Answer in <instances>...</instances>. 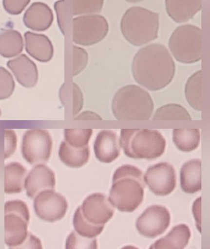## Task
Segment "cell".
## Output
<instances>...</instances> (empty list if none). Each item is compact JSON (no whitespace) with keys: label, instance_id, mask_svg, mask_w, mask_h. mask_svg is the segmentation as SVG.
I'll return each instance as SVG.
<instances>
[{"label":"cell","instance_id":"ffe728a7","mask_svg":"<svg viewBox=\"0 0 210 249\" xmlns=\"http://www.w3.org/2000/svg\"><path fill=\"white\" fill-rule=\"evenodd\" d=\"M180 186L184 193L193 194L202 190V161L190 160L180 170Z\"/></svg>","mask_w":210,"mask_h":249},{"label":"cell","instance_id":"b9f144b4","mask_svg":"<svg viewBox=\"0 0 210 249\" xmlns=\"http://www.w3.org/2000/svg\"><path fill=\"white\" fill-rule=\"evenodd\" d=\"M121 249H139L136 247H133V246H126V247H123Z\"/></svg>","mask_w":210,"mask_h":249},{"label":"cell","instance_id":"603a6c76","mask_svg":"<svg viewBox=\"0 0 210 249\" xmlns=\"http://www.w3.org/2000/svg\"><path fill=\"white\" fill-rule=\"evenodd\" d=\"M58 157L61 162L70 168H81L89 162L90 149L89 146L83 148L73 147L66 141H63L60 145Z\"/></svg>","mask_w":210,"mask_h":249},{"label":"cell","instance_id":"4316f807","mask_svg":"<svg viewBox=\"0 0 210 249\" xmlns=\"http://www.w3.org/2000/svg\"><path fill=\"white\" fill-rule=\"evenodd\" d=\"M154 121H191V116L181 105L168 104L155 111Z\"/></svg>","mask_w":210,"mask_h":249},{"label":"cell","instance_id":"ac0fdd59","mask_svg":"<svg viewBox=\"0 0 210 249\" xmlns=\"http://www.w3.org/2000/svg\"><path fill=\"white\" fill-rule=\"evenodd\" d=\"M24 44L25 49L28 54L39 62H49L54 57V45L49 38L45 35L26 32Z\"/></svg>","mask_w":210,"mask_h":249},{"label":"cell","instance_id":"6da1fadb","mask_svg":"<svg viewBox=\"0 0 210 249\" xmlns=\"http://www.w3.org/2000/svg\"><path fill=\"white\" fill-rule=\"evenodd\" d=\"M132 71L138 84L156 91L172 81L176 67L168 49L161 44L153 43L138 51L132 61Z\"/></svg>","mask_w":210,"mask_h":249},{"label":"cell","instance_id":"cb8c5ba5","mask_svg":"<svg viewBox=\"0 0 210 249\" xmlns=\"http://www.w3.org/2000/svg\"><path fill=\"white\" fill-rule=\"evenodd\" d=\"M21 34L14 29H5L0 32V55L6 58L19 56L23 50Z\"/></svg>","mask_w":210,"mask_h":249},{"label":"cell","instance_id":"5bb4252c","mask_svg":"<svg viewBox=\"0 0 210 249\" xmlns=\"http://www.w3.org/2000/svg\"><path fill=\"white\" fill-rule=\"evenodd\" d=\"M55 186V173L45 164L35 165L25 178L24 189L31 199L44 190H54Z\"/></svg>","mask_w":210,"mask_h":249},{"label":"cell","instance_id":"ba28073f","mask_svg":"<svg viewBox=\"0 0 210 249\" xmlns=\"http://www.w3.org/2000/svg\"><path fill=\"white\" fill-rule=\"evenodd\" d=\"M109 32V23L102 15L78 16L73 19V42L82 46L96 45Z\"/></svg>","mask_w":210,"mask_h":249},{"label":"cell","instance_id":"4dcf8cb0","mask_svg":"<svg viewBox=\"0 0 210 249\" xmlns=\"http://www.w3.org/2000/svg\"><path fill=\"white\" fill-rule=\"evenodd\" d=\"M66 249H98L96 238H88L80 236L76 231H73L67 237Z\"/></svg>","mask_w":210,"mask_h":249},{"label":"cell","instance_id":"e575fe53","mask_svg":"<svg viewBox=\"0 0 210 249\" xmlns=\"http://www.w3.org/2000/svg\"><path fill=\"white\" fill-rule=\"evenodd\" d=\"M31 0H3V7L7 13L19 15L23 11Z\"/></svg>","mask_w":210,"mask_h":249},{"label":"cell","instance_id":"1f68e13d","mask_svg":"<svg viewBox=\"0 0 210 249\" xmlns=\"http://www.w3.org/2000/svg\"><path fill=\"white\" fill-rule=\"evenodd\" d=\"M16 88L13 76L3 67H0V100L8 99Z\"/></svg>","mask_w":210,"mask_h":249},{"label":"cell","instance_id":"d4e9b609","mask_svg":"<svg viewBox=\"0 0 210 249\" xmlns=\"http://www.w3.org/2000/svg\"><path fill=\"white\" fill-rule=\"evenodd\" d=\"M186 99L190 106L196 111L203 107V73L202 70L191 76L185 88Z\"/></svg>","mask_w":210,"mask_h":249},{"label":"cell","instance_id":"8992f818","mask_svg":"<svg viewBox=\"0 0 210 249\" xmlns=\"http://www.w3.org/2000/svg\"><path fill=\"white\" fill-rule=\"evenodd\" d=\"M169 48L174 58L183 64H194L202 57V32L198 26H178L169 39Z\"/></svg>","mask_w":210,"mask_h":249},{"label":"cell","instance_id":"f35d334b","mask_svg":"<svg viewBox=\"0 0 210 249\" xmlns=\"http://www.w3.org/2000/svg\"><path fill=\"white\" fill-rule=\"evenodd\" d=\"M193 213L196 219V227L199 232H202V197L196 199L193 205Z\"/></svg>","mask_w":210,"mask_h":249},{"label":"cell","instance_id":"d6a6232c","mask_svg":"<svg viewBox=\"0 0 210 249\" xmlns=\"http://www.w3.org/2000/svg\"><path fill=\"white\" fill-rule=\"evenodd\" d=\"M89 62V54L80 47L73 46V76L77 75L85 70Z\"/></svg>","mask_w":210,"mask_h":249},{"label":"cell","instance_id":"44dd1931","mask_svg":"<svg viewBox=\"0 0 210 249\" xmlns=\"http://www.w3.org/2000/svg\"><path fill=\"white\" fill-rule=\"evenodd\" d=\"M191 232L185 224L174 227L164 238L153 244V249H184L190 241Z\"/></svg>","mask_w":210,"mask_h":249},{"label":"cell","instance_id":"7bdbcfd3","mask_svg":"<svg viewBox=\"0 0 210 249\" xmlns=\"http://www.w3.org/2000/svg\"><path fill=\"white\" fill-rule=\"evenodd\" d=\"M153 249V245L151 246V247H150V249Z\"/></svg>","mask_w":210,"mask_h":249},{"label":"cell","instance_id":"8fae6325","mask_svg":"<svg viewBox=\"0 0 210 249\" xmlns=\"http://www.w3.org/2000/svg\"><path fill=\"white\" fill-rule=\"evenodd\" d=\"M143 179L150 190L157 196H169L174 191L177 184L175 170L173 165L167 162L149 167Z\"/></svg>","mask_w":210,"mask_h":249},{"label":"cell","instance_id":"2e32d148","mask_svg":"<svg viewBox=\"0 0 210 249\" xmlns=\"http://www.w3.org/2000/svg\"><path fill=\"white\" fill-rule=\"evenodd\" d=\"M94 149L95 156L100 162L111 163L120 156V141L117 134L110 130L99 132L95 140Z\"/></svg>","mask_w":210,"mask_h":249},{"label":"cell","instance_id":"30bf717a","mask_svg":"<svg viewBox=\"0 0 210 249\" xmlns=\"http://www.w3.org/2000/svg\"><path fill=\"white\" fill-rule=\"evenodd\" d=\"M34 209L41 220L56 222L65 216L68 210V202L64 196L54 190H44L35 197Z\"/></svg>","mask_w":210,"mask_h":249},{"label":"cell","instance_id":"f546056e","mask_svg":"<svg viewBox=\"0 0 210 249\" xmlns=\"http://www.w3.org/2000/svg\"><path fill=\"white\" fill-rule=\"evenodd\" d=\"M73 15L97 14L103 8L105 0H73Z\"/></svg>","mask_w":210,"mask_h":249},{"label":"cell","instance_id":"4fadbf2b","mask_svg":"<svg viewBox=\"0 0 210 249\" xmlns=\"http://www.w3.org/2000/svg\"><path fill=\"white\" fill-rule=\"evenodd\" d=\"M83 217L95 225H105L113 218L114 207L102 193H94L86 197L80 206Z\"/></svg>","mask_w":210,"mask_h":249},{"label":"cell","instance_id":"3957f363","mask_svg":"<svg viewBox=\"0 0 210 249\" xmlns=\"http://www.w3.org/2000/svg\"><path fill=\"white\" fill-rule=\"evenodd\" d=\"M159 14L145 7L134 6L128 9L120 20V32L126 41L140 47L158 38Z\"/></svg>","mask_w":210,"mask_h":249},{"label":"cell","instance_id":"e0dca14e","mask_svg":"<svg viewBox=\"0 0 210 249\" xmlns=\"http://www.w3.org/2000/svg\"><path fill=\"white\" fill-rule=\"evenodd\" d=\"M23 23L26 27L37 32L48 30L54 21V14L45 3L37 1L31 4L23 15Z\"/></svg>","mask_w":210,"mask_h":249},{"label":"cell","instance_id":"d6986e66","mask_svg":"<svg viewBox=\"0 0 210 249\" xmlns=\"http://www.w3.org/2000/svg\"><path fill=\"white\" fill-rule=\"evenodd\" d=\"M202 7V0H165L166 11L177 23L191 20Z\"/></svg>","mask_w":210,"mask_h":249},{"label":"cell","instance_id":"8d00e7d4","mask_svg":"<svg viewBox=\"0 0 210 249\" xmlns=\"http://www.w3.org/2000/svg\"><path fill=\"white\" fill-rule=\"evenodd\" d=\"M9 249H43L40 239L29 232L26 240L17 247H10Z\"/></svg>","mask_w":210,"mask_h":249},{"label":"cell","instance_id":"7a4b0ae2","mask_svg":"<svg viewBox=\"0 0 210 249\" xmlns=\"http://www.w3.org/2000/svg\"><path fill=\"white\" fill-rule=\"evenodd\" d=\"M143 174L137 167L123 165L114 173L108 200L119 212L132 213L143 201Z\"/></svg>","mask_w":210,"mask_h":249},{"label":"cell","instance_id":"5b68a950","mask_svg":"<svg viewBox=\"0 0 210 249\" xmlns=\"http://www.w3.org/2000/svg\"><path fill=\"white\" fill-rule=\"evenodd\" d=\"M119 141L125 155L135 160L157 159L164 153L167 146L163 135L151 129H122Z\"/></svg>","mask_w":210,"mask_h":249},{"label":"cell","instance_id":"74e56055","mask_svg":"<svg viewBox=\"0 0 210 249\" xmlns=\"http://www.w3.org/2000/svg\"><path fill=\"white\" fill-rule=\"evenodd\" d=\"M83 106V95L79 86L73 83V117H76Z\"/></svg>","mask_w":210,"mask_h":249},{"label":"cell","instance_id":"60d3db41","mask_svg":"<svg viewBox=\"0 0 210 249\" xmlns=\"http://www.w3.org/2000/svg\"><path fill=\"white\" fill-rule=\"evenodd\" d=\"M126 1L129 3H137L144 1V0H126Z\"/></svg>","mask_w":210,"mask_h":249},{"label":"cell","instance_id":"52a82bcc","mask_svg":"<svg viewBox=\"0 0 210 249\" xmlns=\"http://www.w3.org/2000/svg\"><path fill=\"white\" fill-rule=\"evenodd\" d=\"M30 219L29 208L20 200H9L4 204V242L17 247L26 240Z\"/></svg>","mask_w":210,"mask_h":249},{"label":"cell","instance_id":"484cf974","mask_svg":"<svg viewBox=\"0 0 210 249\" xmlns=\"http://www.w3.org/2000/svg\"><path fill=\"white\" fill-rule=\"evenodd\" d=\"M173 142L179 150L190 152L197 149L201 140L199 129H174Z\"/></svg>","mask_w":210,"mask_h":249},{"label":"cell","instance_id":"ab89813d","mask_svg":"<svg viewBox=\"0 0 210 249\" xmlns=\"http://www.w3.org/2000/svg\"><path fill=\"white\" fill-rule=\"evenodd\" d=\"M75 121H102V118L96 112L85 111L80 115L74 117Z\"/></svg>","mask_w":210,"mask_h":249},{"label":"cell","instance_id":"7402d4cb","mask_svg":"<svg viewBox=\"0 0 210 249\" xmlns=\"http://www.w3.org/2000/svg\"><path fill=\"white\" fill-rule=\"evenodd\" d=\"M27 170L17 162L6 164L4 168V193L17 194L24 189V181Z\"/></svg>","mask_w":210,"mask_h":249},{"label":"cell","instance_id":"ee69618b","mask_svg":"<svg viewBox=\"0 0 210 249\" xmlns=\"http://www.w3.org/2000/svg\"><path fill=\"white\" fill-rule=\"evenodd\" d=\"M1 109H0V116H1Z\"/></svg>","mask_w":210,"mask_h":249},{"label":"cell","instance_id":"9a60e30c","mask_svg":"<svg viewBox=\"0 0 210 249\" xmlns=\"http://www.w3.org/2000/svg\"><path fill=\"white\" fill-rule=\"evenodd\" d=\"M7 67L14 74L20 86L32 89L38 81V70L35 63L27 55L21 54L7 63Z\"/></svg>","mask_w":210,"mask_h":249},{"label":"cell","instance_id":"836d02e7","mask_svg":"<svg viewBox=\"0 0 210 249\" xmlns=\"http://www.w3.org/2000/svg\"><path fill=\"white\" fill-rule=\"evenodd\" d=\"M4 136L5 141L4 159L6 160L10 158L16 152L18 139L16 132L10 129H4Z\"/></svg>","mask_w":210,"mask_h":249},{"label":"cell","instance_id":"9c48e42d","mask_svg":"<svg viewBox=\"0 0 210 249\" xmlns=\"http://www.w3.org/2000/svg\"><path fill=\"white\" fill-rule=\"evenodd\" d=\"M53 139L44 129H29L22 139L21 154L31 165L46 163L51 158Z\"/></svg>","mask_w":210,"mask_h":249},{"label":"cell","instance_id":"f1b7e54d","mask_svg":"<svg viewBox=\"0 0 210 249\" xmlns=\"http://www.w3.org/2000/svg\"><path fill=\"white\" fill-rule=\"evenodd\" d=\"M65 141L75 148H83L89 146L92 138V129H65L64 131Z\"/></svg>","mask_w":210,"mask_h":249},{"label":"cell","instance_id":"7c38bea8","mask_svg":"<svg viewBox=\"0 0 210 249\" xmlns=\"http://www.w3.org/2000/svg\"><path fill=\"white\" fill-rule=\"evenodd\" d=\"M171 215L167 208L160 205L150 206L138 217L136 229L142 236L155 238L170 227Z\"/></svg>","mask_w":210,"mask_h":249},{"label":"cell","instance_id":"d590c367","mask_svg":"<svg viewBox=\"0 0 210 249\" xmlns=\"http://www.w3.org/2000/svg\"><path fill=\"white\" fill-rule=\"evenodd\" d=\"M54 9L57 13V22L61 33L65 34V0H58L54 4Z\"/></svg>","mask_w":210,"mask_h":249},{"label":"cell","instance_id":"277c9868","mask_svg":"<svg viewBox=\"0 0 210 249\" xmlns=\"http://www.w3.org/2000/svg\"><path fill=\"white\" fill-rule=\"evenodd\" d=\"M153 109L151 95L136 85L119 89L112 102L113 115L118 121H148Z\"/></svg>","mask_w":210,"mask_h":249},{"label":"cell","instance_id":"83f0119b","mask_svg":"<svg viewBox=\"0 0 210 249\" xmlns=\"http://www.w3.org/2000/svg\"><path fill=\"white\" fill-rule=\"evenodd\" d=\"M75 231L80 236L95 238L102 233L105 225H95L88 222L82 214L81 209L77 208L73 217Z\"/></svg>","mask_w":210,"mask_h":249}]
</instances>
